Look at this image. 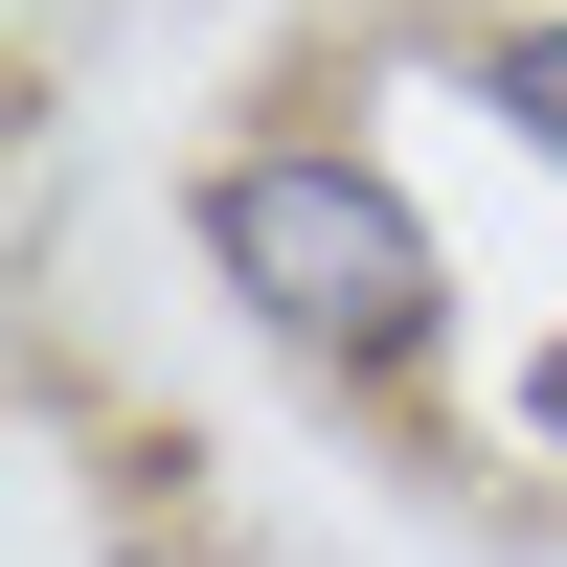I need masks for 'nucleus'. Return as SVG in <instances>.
Returning <instances> with one entry per match:
<instances>
[{"mask_svg":"<svg viewBox=\"0 0 567 567\" xmlns=\"http://www.w3.org/2000/svg\"><path fill=\"white\" fill-rule=\"evenodd\" d=\"M523 409H545V454H567V341H545V386H523Z\"/></svg>","mask_w":567,"mask_h":567,"instance_id":"7ed1b4c3","label":"nucleus"},{"mask_svg":"<svg viewBox=\"0 0 567 567\" xmlns=\"http://www.w3.org/2000/svg\"><path fill=\"white\" fill-rule=\"evenodd\" d=\"M477 91H499V136H523V159H567V23H499Z\"/></svg>","mask_w":567,"mask_h":567,"instance_id":"f03ea898","label":"nucleus"},{"mask_svg":"<svg viewBox=\"0 0 567 567\" xmlns=\"http://www.w3.org/2000/svg\"><path fill=\"white\" fill-rule=\"evenodd\" d=\"M205 272L250 296V341H296V363H432V318H454L432 205H409L386 159H341V136L205 159Z\"/></svg>","mask_w":567,"mask_h":567,"instance_id":"f257e3e1","label":"nucleus"}]
</instances>
